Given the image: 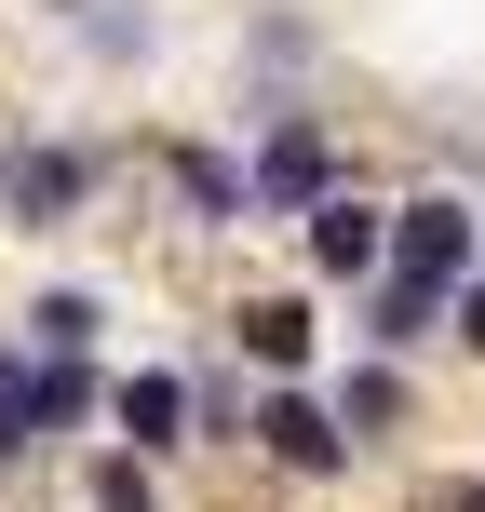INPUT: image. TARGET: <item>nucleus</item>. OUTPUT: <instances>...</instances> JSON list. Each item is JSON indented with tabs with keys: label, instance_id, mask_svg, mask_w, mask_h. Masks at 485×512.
<instances>
[{
	"label": "nucleus",
	"instance_id": "9",
	"mask_svg": "<svg viewBox=\"0 0 485 512\" xmlns=\"http://www.w3.org/2000/svg\"><path fill=\"white\" fill-rule=\"evenodd\" d=\"M324 391H337V418H351L364 459H391V445L418 432V364H405V351H364V337H351V364H337Z\"/></svg>",
	"mask_w": 485,
	"mask_h": 512
},
{
	"label": "nucleus",
	"instance_id": "13",
	"mask_svg": "<svg viewBox=\"0 0 485 512\" xmlns=\"http://www.w3.org/2000/svg\"><path fill=\"white\" fill-rule=\"evenodd\" d=\"M81 499H95V512H176V499H162V459H149V445H122V432L81 459Z\"/></svg>",
	"mask_w": 485,
	"mask_h": 512
},
{
	"label": "nucleus",
	"instance_id": "7",
	"mask_svg": "<svg viewBox=\"0 0 485 512\" xmlns=\"http://www.w3.org/2000/svg\"><path fill=\"white\" fill-rule=\"evenodd\" d=\"M108 432L149 445V459H189V445H203V378H189V364H122V378H108Z\"/></svg>",
	"mask_w": 485,
	"mask_h": 512
},
{
	"label": "nucleus",
	"instance_id": "15",
	"mask_svg": "<svg viewBox=\"0 0 485 512\" xmlns=\"http://www.w3.org/2000/svg\"><path fill=\"white\" fill-rule=\"evenodd\" d=\"M81 54H95V68H149L162 14H149V0H95V14H81Z\"/></svg>",
	"mask_w": 485,
	"mask_h": 512
},
{
	"label": "nucleus",
	"instance_id": "14",
	"mask_svg": "<svg viewBox=\"0 0 485 512\" xmlns=\"http://www.w3.org/2000/svg\"><path fill=\"white\" fill-rule=\"evenodd\" d=\"M95 337H108L95 283H41V297H27V351H95Z\"/></svg>",
	"mask_w": 485,
	"mask_h": 512
},
{
	"label": "nucleus",
	"instance_id": "1",
	"mask_svg": "<svg viewBox=\"0 0 485 512\" xmlns=\"http://www.w3.org/2000/svg\"><path fill=\"white\" fill-rule=\"evenodd\" d=\"M243 176H256V230H297L310 203L351 189V149L310 95H243Z\"/></svg>",
	"mask_w": 485,
	"mask_h": 512
},
{
	"label": "nucleus",
	"instance_id": "4",
	"mask_svg": "<svg viewBox=\"0 0 485 512\" xmlns=\"http://www.w3.org/2000/svg\"><path fill=\"white\" fill-rule=\"evenodd\" d=\"M149 176H162V203H176V230H203V243L256 230V176H243V135H162V149H149Z\"/></svg>",
	"mask_w": 485,
	"mask_h": 512
},
{
	"label": "nucleus",
	"instance_id": "8",
	"mask_svg": "<svg viewBox=\"0 0 485 512\" xmlns=\"http://www.w3.org/2000/svg\"><path fill=\"white\" fill-rule=\"evenodd\" d=\"M230 351L256 378H324V310H310V283H256L230 297Z\"/></svg>",
	"mask_w": 485,
	"mask_h": 512
},
{
	"label": "nucleus",
	"instance_id": "11",
	"mask_svg": "<svg viewBox=\"0 0 485 512\" xmlns=\"http://www.w3.org/2000/svg\"><path fill=\"white\" fill-rule=\"evenodd\" d=\"M243 68H256V95H310V68H324V27H310L297 0H256V14H243Z\"/></svg>",
	"mask_w": 485,
	"mask_h": 512
},
{
	"label": "nucleus",
	"instance_id": "10",
	"mask_svg": "<svg viewBox=\"0 0 485 512\" xmlns=\"http://www.w3.org/2000/svg\"><path fill=\"white\" fill-rule=\"evenodd\" d=\"M445 310H459V297H445V283H405V270H378V283H364V297H351V337H364V351H445Z\"/></svg>",
	"mask_w": 485,
	"mask_h": 512
},
{
	"label": "nucleus",
	"instance_id": "12",
	"mask_svg": "<svg viewBox=\"0 0 485 512\" xmlns=\"http://www.w3.org/2000/svg\"><path fill=\"white\" fill-rule=\"evenodd\" d=\"M81 418H108V378H95V351H27V432H41V445H68Z\"/></svg>",
	"mask_w": 485,
	"mask_h": 512
},
{
	"label": "nucleus",
	"instance_id": "2",
	"mask_svg": "<svg viewBox=\"0 0 485 512\" xmlns=\"http://www.w3.org/2000/svg\"><path fill=\"white\" fill-rule=\"evenodd\" d=\"M243 445L283 472V486H351V472H364V445H351V418H337V391H324V378H256Z\"/></svg>",
	"mask_w": 485,
	"mask_h": 512
},
{
	"label": "nucleus",
	"instance_id": "17",
	"mask_svg": "<svg viewBox=\"0 0 485 512\" xmlns=\"http://www.w3.org/2000/svg\"><path fill=\"white\" fill-rule=\"evenodd\" d=\"M445 337H459V351H472V364H485V270H472V283H459V310H445Z\"/></svg>",
	"mask_w": 485,
	"mask_h": 512
},
{
	"label": "nucleus",
	"instance_id": "6",
	"mask_svg": "<svg viewBox=\"0 0 485 512\" xmlns=\"http://www.w3.org/2000/svg\"><path fill=\"white\" fill-rule=\"evenodd\" d=\"M297 270L324 283V297H364V283L391 270V203H378L364 176L337 189V203H310V216H297Z\"/></svg>",
	"mask_w": 485,
	"mask_h": 512
},
{
	"label": "nucleus",
	"instance_id": "16",
	"mask_svg": "<svg viewBox=\"0 0 485 512\" xmlns=\"http://www.w3.org/2000/svg\"><path fill=\"white\" fill-rule=\"evenodd\" d=\"M41 459V432H27V337H0V472Z\"/></svg>",
	"mask_w": 485,
	"mask_h": 512
},
{
	"label": "nucleus",
	"instance_id": "3",
	"mask_svg": "<svg viewBox=\"0 0 485 512\" xmlns=\"http://www.w3.org/2000/svg\"><path fill=\"white\" fill-rule=\"evenodd\" d=\"M108 176H122V149H108V135H14L0 216H14V230H81Z\"/></svg>",
	"mask_w": 485,
	"mask_h": 512
},
{
	"label": "nucleus",
	"instance_id": "5",
	"mask_svg": "<svg viewBox=\"0 0 485 512\" xmlns=\"http://www.w3.org/2000/svg\"><path fill=\"white\" fill-rule=\"evenodd\" d=\"M391 270H405V283H445V297L485 270V203H472L459 176H432V189L391 203Z\"/></svg>",
	"mask_w": 485,
	"mask_h": 512
},
{
	"label": "nucleus",
	"instance_id": "18",
	"mask_svg": "<svg viewBox=\"0 0 485 512\" xmlns=\"http://www.w3.org/2000/svg\"><path fill=\"white\" fill-rule=\"evenodd\" d=\"M418 512H485V472H445V486L418 499Z\"/></svg>",
	"mask_w": 485,
	"mask_h": 512
},
{
	"label": "nucleus",
	"instance_id": "19",
	"mask_svg": "<svg viewBox=\"0 0 485 512\" xmlns=\"http://www.w3.org/2000/svg\"><path fill=\"white\" fill-rule=\"evenodd\" d=\"M0 176H14V149H0Z\"/></svg>",
	"mask_w": 485,
	"mask_h": 512
}]
</instances>
